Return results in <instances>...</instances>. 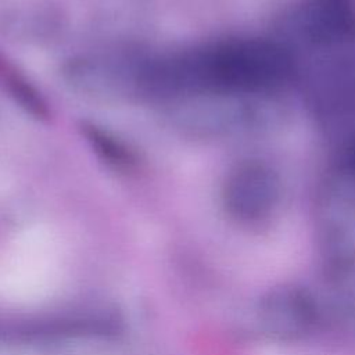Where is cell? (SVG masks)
Here are the masks:
<instances>
[{"mask_svg": "<svg viewBox=\"0 0 355 355\" xmlns=\"http://www.w3.org/2000/svg\"><path fill=\"white\" fill-rule=\"evenodd\" d=\"M297 73V61L286 44L265 39H230L180 54L151 58L150 94L166 100L200 92L279 94Z\"/></svg>", "mask_w": 355, "mask_h": 355, "instance_id": "obj_1", "label": "cell"}, {"mask_svg": "<svg viewBox=\"0 0 355 355\" xmlns=\"http://www.w3.org/2000/svg\"><path fill=\"white\" fill-rule=\"evenodd\" d=\"M165 115L184 136L225 139L269 132L282 125L286 110L277 94L200 92L169 98Z\"/></svg>", "mask_w": 355, "mask_h": 355, "instance_id": "obj_2", "label": "cell"}, {"mask_svg": "<svg viewBox=\"0 0 355 355\" xmlns=\"http://www.w3.org/2000/svg\"><path fill=\"white\" fill-rule=\"evenodd\" d=\"M348 50L351 46L318 50L323 54L308 71L309 104L327 123L355 114V54Z\"/></svg>", "mask_w": 355, "mask_h": 355, "instance_id": "obj_3", "label": "cell"}, {"mask_svg": "<svg viewBox=\"0 0 355 355\" xmlns=\"http://www.w3.org/2000/svg\"><path fill=\"white\" fill-rule=\"evenodd\" d=\"M320 318V309L311 291L284 284L268 291L257 308L261 330L277 341H297L309 336Z\"/></svg>", "mask_w": 355, "mask_h": 355, "instance_id": "obj_4", "label": "cell"}, {"mask_svg": "<svg viewBox=\"0 0 355 355\" xmlns=\"http://www.w3.org/2000/svg\"><path fill=\"white\" fill-rule=\"evenodd\" d=\"M280 194V179L270 166L245 162L227 176L222 189V202L232 218L252 223L273 212Z\"/></svg>", "mask_w": 355, "mask_h": 355, "instance_id": "obj_5", "label": "cell"}, {"mask_svg": "<svg viewBox=\"0 0 355 355\" xmlns=\"http://www.w3.org/2000/svg\"><path fill=\"white\" fill-rule=\"evenodd\" d=\"M141 60L87 55L64 65V78L78 92L101 98H119L139 92Z\"/></svg>", "mask_w": 355, "mask_h": 355, "instance_id": "obj_6", "label": "cell"}, {"mask_svg": "<svg viewBox=\"0 0 355 355\" xmlns=\"http://www.w3.org/2000/svg\"><path fill=\"white\" fill-rule=\"evenodd\" d=\"M0 29L4 36L17 42L42 43L57 36L61 29V17L47 6H15L0 15Z\"/></svg>", "mask_w": 355, "mask_h": 355, "instance_id": "obj_7", "label": "cell"}, {"mask_svg": "<svg viewBox=\"0 0 355 355\" xmlns=\"http://www.w3.org/2000/svg\"><path fill=\"white\" fill-rule=\"evenodd\" d=\"M322 263L333 279H345L355 272V232L338 214L329 216L322 230Z\"/></svg>", "mask_w": 355, "mask_h": 355, "instance_id": "obj_8", "label": "cell"}, {"mask_svg": "<svg viewBox=\"0 0 355 355\" xmlns=\"http://www.w3.org/2000/svg\"><path fill=\"white\" fill-rule=\"evenodd\" d=\"M0 85L8 96L32 118L47 121L50 110L36 87L25 78L18 68L0 53Z\"/></svg>", "mask_w": 355, "mask_h": 355, "instance_id": "obj_9", "label": "cell"}, {"mask_svg": "<svg viewBox=\"0 0 355 355\" xmlns=\"http://www.w3.org/2000/svg\"><path fill=\"white\" fill-rule=\"evenodd\" d=\"M80 132L94 153L116 171L129 172L136 168V157L118 137L92 122H82Z\"/></svg>", "mask_w": 355, "mask_h": 355, "instance_id": "obj_10", "label": "cell"}]
</instances>
